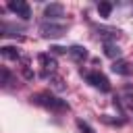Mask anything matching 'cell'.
I'll list each match as a JSON object with an SVG mask.
<instances>
[{
  "instance_id": "3957f363",
  "label": "cell",
  "mask_w": 133,
  "mask_h": 133,
  "mask_svg": "<svg viewBox=\"0 0 133 133\" xmlns=\"http://www.w3.org/2000/svg\"><path fill=\"white\" fill-rule=\"evenodd\" d=\"M64 31H66V27L60 25V23H52V21H50V23H42V25H39V33H42V37H46V39L62 37Z\"/></svg>"
},
{
  "instance_id": "8992f818",
  "label": "cell",
  "mask_w": 133,
  "mask_h": 133,
  "mask_svg": "<svg viewBox=\"0 0 133 133\" xmlns=\"http://www.w3.org/2000/svg\"><path fill=\"white\" fill-rule=\"evenodd\" d=\"M37 60H39V64L44 66V71L46 73H50V71H56V60H54V56H50V54H39L37 56Z\"/></svg>"
},
{
  "instance_id": "5b68a950",
  "label": "cell",
  "mask_w": 133,
  "mask_h": 133,
  "mask_svg": "<svg viewBox=\"0 0 133 133\" xmlns=\"http://www.w3.org/2000/svg\"><path fill=\"white\" fill-rule=\"evenodd\" d=\"M62 15H64V6L58 4V2H52V4H48V6L44 8V17H46V19H58V17H62Z\"/></svg>"
},
{
  "instance_id": "9c48e42d",
  "label": "cell",
  "mask_w": 133,
  "mask_h": 133,
  "mask_svg": "<svg viewBox=\"0 0 133 133\" xmlns=\"http://www.w3.org/2000/svg\"><path fill=\"white\" fill-rule=\"evenodd\" d=\"M104 54H106L108 58H114V60H116V58L121 56V48H118L116 44H112V42H106V44H104Z\"/></svg>"
},
{
  "instance_id": "e0dca14e",
  "label": "cell",
  "mask_w": 133,
  "mask_h": 133,
  "mask_svg": "<svg viewBox=\"0 0 133 133\" xmlns=\"http://www.w3.org/2000/svg\"><path fill=\"white\" fill-rule=\"evenodd\" d=\"M50 50H52L54 54H69V50H66V48H62V46H52Z\"/></svg>"
},
{
  "instance_id": "ba28073f",
  "label": "cell",
  "mask_w": 133,
  "mask_h": 133,
  "mask_svg": "<svg viewBox=\"0 0 133 133\" xmlns=\"http://www.w3.org/2000/svg\"><path fill=\"white\" fill-rule=\"evenodd\" d=\"M69 56L73 60H85L87 58V50L83 46H73V48H69Z\"/></svg>"
},
{
  "instance_id": "9a60e30c",
  "label": "cell",
  "mask_w": 133,
  "mask_h": 133,
  "mask_svg": "<svg viewBox=\"0 0 133 133\" xmlns=\"http://www.w3.org/2000/svg\"><path fill=\"white\" fill-rule=\"evenodd\" d=\"M123 108L125 110H133V94L123 96Z\"/></svg>"
},
{
  "instance_id": "8fae6325",
  "label": "cell",
  "mask_w": 133,
  "mask_h": 133,
  "mask_svg": "<svg viewBox=\"0 0 133 133\" xmlns=\"http://www.w3.org/2000/svg\"><path fill=\"white\" fill-rule=\"evenodd\" d=\"M0 54H2L4 58H8V60H17V58H19V50L12 48V46H2V48H0Z\"/></svg>"
},
{
  "instance_id": "30bf717a",
  "label": "cell",
  "mask_w": 133,
  "mask_h": 133,
  "mask_svg": "<svg viewBox=\"0 0 133 133\" xmlns=\"http://www.w3.org/2000/svg\"><path fill=\"white\" fill-rule=\"evenodd\" d=\"M112 71H114L116 75H129V73H131V66H129V62H125V60H114V62H112Z\"/></svg>"
},
{
  "instance_id": "d6986e66",
  "label": "cell",
  "mask_w": 133,
  "mask_h": 133,
  "mask_svg": "<svg viewBox=\"0 0 133 133\" xmlns=\"http://www.w3.org/2000/svg\"><path fill=\"white\" fill-rule=\"evenodd\" d=\"M54 87H56V89H64V85H62V79H58V77H56V79H54Z\"/></svg>"
},
{
  "instance_id": "5bb4252c",
  "label": "cell",
  "mask_w": 133,
  "mask_h": 133,
  "mask_svg": "<svg viewBox=\"0 0 133 133\" xmlns=\"http://www.w3.org/2000/svg\"><path fill=\"white\" fill-rule=\"evenodd\" d=\"M100 121H102V123H106V125H114V127H121V125H123V121H121V118H110L108 114H102V116H100Z\"/></svg>"
},
{
  "instance_id": "4fadbf2b",
  "label": "cell",
  "mask_w": 133,
  "mask_h": 133,
  "mask_svg": "<svg viewBox=\"0 0 133 133\" xmlns=\"http://www.w3.org/2000/svg\"><path fill=\"white\" fill-rule=\"evenodd\" d=\"M0 83H2V87H8V83H10V73L6 66L0 69Z\"/></svg>"
},
{
  "instance_id": "52a82bcc",
  "label": "cell",
  "mask_w": 133,
  "mask_h": 133,
  "mask_svg": "<svg viewBox=\"0 0 133 133\" xmlns=\"http://www.w3.org/2000/svg\"><path fill=\"white\" fill-rule=\"evenodd\" d=\"M96 29H98V35L104 37V39H116V37L121 35V31L114 29V27H104V25H100V27H96Z\"/></svg>"
},
{
  "instance_id": "7a4b0ae2",
  "label": "cell",
  "mask_w": 133,
  "mask_h": 133,
  "mask_svg": "<svg viewBox=\"0 0 133 133\" xmlns=\"http://www.w3.org/2000/svg\"><path fill=\"white\" fill-rule=\"evenodd\" d=\"M81 75L100 91H110V81L106 79V75L98 73V71H81Z\"/></svg>"
},
{
  "instance_id": "277c9868",
  "label": "cell",
  "mask_w": 133,
  "mask_h": 133,
  "mask_svg": "<svg viewBox=\"0 0 133 133\" xmlns=\"http://www.w3.org/2000/svg\"><path fill=\"white\" fill-rule=\"evenodd\" d=\"M8 8H10L17 17H21V19H29V17H31V8H29V4L23 2V0H10V2H8Z\"/></svg>"
},
{
  "instance_id": "7c38bea8",
  "label": "cell",
  "mask_w": 133,
  "mask_h": 133,
  "mask_svg": "<svg viewBox=\"0 0 133 133\" xmlns=\"http://www.w3.org/2000/svg\"><path fill=\"white\" fill-rule=\"evenodd\" d=\"M98 12H100V17H110L112 4H110V2H100V4H98Z\"/></svg>"
},
{
  "instance_id": "ac0fdd59",
  "label": "cell",
  "mask_w": 133,
  "mask_h": 133,
  "mask_svg": "<svg viewBox=\"0 0 133 133\" xmlns=\"http://www.w3.org/2000/svg\"><path fill=\"white\" fill-rule=\"evenodd\" d=\"M23 75H25V79H33V73L29 66H23Z\"/></svg>"
},
{
  "instance_id": "6da1fadb",
  "label": "cell",
  "mask_w": 133,
  "mask_h": 133,
  "mask_svg": "<svg viewBox=\"0 0 133 133\" xmlns=\"http://www.w3.org/2000/svg\"><path fill=\"white\" fill-rule=\"evenodd\" d=\"M31 102L37 104V106L50 108V110H69L66 102H62V100H58V98H54L50 94H35V96H31Z\"/></svg>"
},
{
  "instance_id": "2e32d148",
  "label": "cell",
  "mask_w": 133,
  "mask_h": 133,
  "mask_svg": "<svg viewBox=\"0 0 133 133\" xmlns=\"http://www.w3.org/2000/svg\"><path fill=\"white\" fill-rule=\"evenodd\" d=\"M77 127H79V131H81V133H94V129H91L85 121H81V118L77 121Z\"/></svg>"
}]
</instances>
